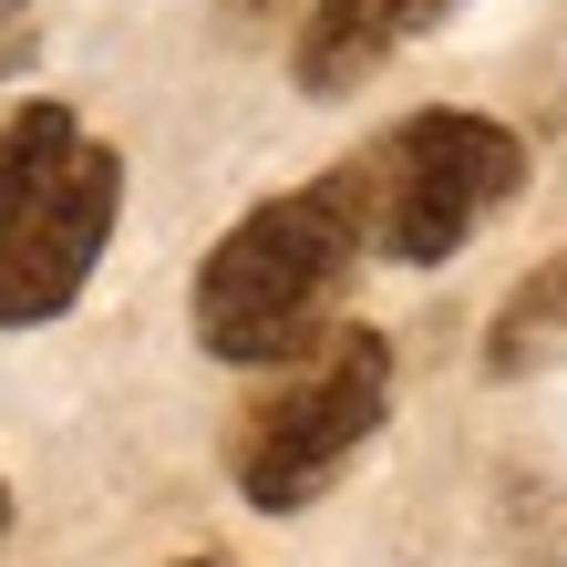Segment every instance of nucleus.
Wrapping results in <instances>:
<instances>
[{
	"label": "nucleus",
	"instance_id": "f257e3e1",
	"mask_svg": "<svg viewBox=\"0 0 567 567\" xmlns=\"http://www.w3.org/2000/svg\"><path fill=\"white\" fill-rule=\"evenodd\" d=\"M372 258V196L361 155L330 176L248 207L196 269V341L217 361H299L341 330V289Z\"/></svg>",
	"mask_w": 567,
	"mask_h": 567
},
{
	"label": "nucleus",
	"instance_id": "f03ea898",
	"mask_svg": "<svg viewBox=\"0 0 567 567\" xmlns=\"http://www.w3.org/2000/svg\"><path fill=\"white\" fill-rule=\"evenodd\" d=\"M124 207V155L83 135V114L21 104L0 124V330L73 310Z\"/></svg>",
	"mask_w": 567,
	"mask_h": 567
},
{
	"label": "nucleus",
	"instance_id": "7ed1b4c3",
	"mask_svg": "<svg viewBox=\"0 0 567 567\" xmlns=\"http://www.w3.org/2000/svg\"><path fill=\"white\" fill-rule=\"evenodd\" d=\"M526 186V145L495 114H403L392 135L361 155V196H372V258L392 269H433Z\"/></svg>",
	"mask_w": 567,
	"mask_h": 567
},
{
	"label": "nucleus",
	"instance_id": "20e7f679",
	"mask_svg": "<svg viewBox=\"0 0 567 567\" xmlns=\"http://www.w3.org/2000/svg\"><path fill=\"white\" fill-rule=\"evenodd\" d=\"M382 413H392V341L361 330V320H341L320 351H299V372L248 413V433H238V495L258 516H299L382 433Z\"/></svg>",
	"mask_w": 567,
	"mask_h": 567
},
{
	"label": "nucleus",
	"instance_id": "39448f33",
	"mask_svg": "<svg viewBox=\"0 0 567 567\" xmlns=\"http://www.w3.org/2000/svg\"><path fill=\"white\" fill-rule=\"evenodd\" d=\"M444 11L454 0H310V11H299V83L310 93H351L372 62H392Z\"/></svg>",
	"mask_w": 567,
	"mask_h": 567
},
{
	"label": "nucleus",
	"instance_id": "423d86ee",
	"mask_svg": "<svg viewBox=\"0 0 567 567\" xmlns=\"http://www.w3.org/2000/svg\"><path fill=\"white\" fill-rule=\"evenodd\" d=\"M547 361H567V248L547 269H526L506 289V310H495V330H485V372L495 382H526V372H547Z\"/></svg>",
	"mask_w": 567,
	"mask_h": 567
},
{
	"label": "nucleus",
	"instance_id": "0eeeda50",
	"mask_svg": "<svg viewBox=\"0 0 567 567\" xmlns=\"http://www.w3.org/2000/svg\"><path fill=\"white\" fill-rule=\"evenodd\" d=\"M21 11H31V0H0V31H11V21H21Z\"/></svg>",
	"mask_w": 567,
	"mask_h": 567
},
{
	"label": "nucleus",
	"instance_id": "6e6552de",
	"mask_svg": "<svg viewBox=\"0 0 567 567\" xmlns=\"http://www.w3.org/2000/svg\"><path fill=\"white\" fill-rule=\"evenodd\" d=\"M186 567H227V557H186Z\"/></svg>",
	"mask_w": 567,
	"mask_h": 567
},
{
	"label": "nucleus",
	"instance_id": "1a4fd4ad",
	"mask_svg": "<svg viewBox=\"0 0 567 567\" xmlns=\"http://www.w3.org/2000/svg\"><path fill=\"white\" fill-rule=\"evenodd\" d=\"M0 526H11V495H0Z\"/></svg>",
	"mask_w": 567,
	"mask_h": 567
}]
</instances>
